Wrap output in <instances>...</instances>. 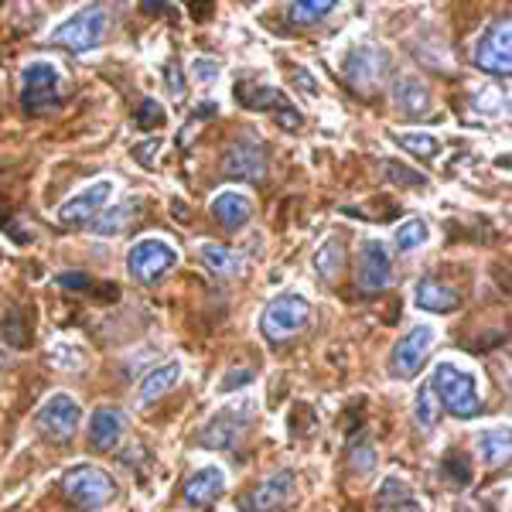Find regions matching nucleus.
I'll use <instances>...</instances> for the list:
<instances>
[{
    "label": "nucleus",
    "mask_w": 512,
    "mask_h": 512,
    "mask_svg": "<svg viewBox=\"0 0 512 512\" xmlns=\"http://www.w3.org/2000/svg\"><path fill=\"white\" fill-rule=\"evenodd\" d=\"M431 390L437 396V403H441V410H448L454 417H475L478 410H482V386H478V376L451 359L434 366Z\"/></svg>",
    "instance_id": "nucleus-1"
},
{
    "label": "nucleus",
    "mask_w": 512,
    "mask_h": 512,
    "mask_svg": "<svg viewBox=\"0 0 512 512\" xmlns=\"http://www.w3.org/2000/svg\"><path fill=\"white\" fill-rule=\"evenodd\" d=\"M69 96V79L55 62L35 59L21 69V106L28 113H48Z\"/></svg>",
    "instance_id": "nucleus-2"
},
{
    "label": "nucleus",
    "mask_w": 512,
    "mask_h": 512,
    "mask_svg": "<svg viewBox=\"0 0 512 512\" xmlns=\"http://www.w3.org/2000/svg\"><path fill=\"white\" fill-rule=\"evenodd\" d=\"M256 424V403L253 400H239L229 407L216 410V417L198 431V444L212 451H236L246 441L250 427Z\"/></svg>",
    "instance_id": "nucleus-3"
},
{
    "label": "nucleus",
    "mask_w": 512,
    "mask_h": 512,
    "mask_svg": "<svg viewBox=\"0 0 512 512\" xmlns=\"http://www.w3.org/2000/svg\"><path fill=\"white\" fill-rule=\"evenodd\" d=\"M311 325V301L301 291H284L263 308L260 315V332L270 342H291Z\"/></svg>",
    "instance_id": "nucleus-4"
},
{
    "label": "nucleus",
    "mask_w": 512,
    "mask_h": 512,
    "mask_svg": "<svg viewBox=\"0 0 512 512\" xmlns=\"http://www.w3.org/2000/svg\"><path fill=\"white\" fill-rule=\"evenodd\" d=\"M62 495L82 512H99L117 495V482L96 465H76L62 475Z\"/></svg>",
    "instance_id": "nucleus-5"
},
{
    "label": "nucleus",
    "mask_w": 512,
    "mask_h": 512,
    "mask_svg": "<svg viewBox=\"0 0 512 512\" xmlns=\"http://www.w3.org/2000/svg\"><path fill=\"white\" fill-rule=\"evenodd\" d=\"M110 35V11L103 4L82 7L72 18H65L59 28L52 31V41L69 52H89V48H99Z\"/></svg>",
    "instance_id": "nucleus-6"
},
{
    "label": "nucleus",
    "mask_w": 512,
    "mask_h": 512,
    "mask_svg": "<svg viewBox=\"0 0 512 512\" xmlns=\"http://www.w3.org/2000/svg\"><path fill=\"white\" fill-rule=\"evenodd\" d=\"M178 267V246L164 236H144L130 246L127 253V274L137 284H158L168 270Z\"/></svg>",
    "instance_id": "nucleus-7"
},
{
    "label": "nucleus",
    "mask_w": 512,
    "mask_h": 512,
    "mask_svg": "<svg viewBox=\"0 0 512 512\" xmlns=\"http://www.w3.org/2000/svg\"><path fill=\"white\" fill-rule=\"evenodd\" d=\"M79 424H82V407H79L76 396H69V393H52L35 414L38 434L55 444L72 441L79 431Z\"/></svg>",
    "instance_id": "nucleus-8"
},
{
    "label": "nucleus",
    "mask_w": 512,
    "mask_h": 512,
    "mask_svg": "<svg viewBox=\"0 0 512 512\" xmlns=\"http://www.w3.org/2000/svg\"><path fill=\"white\" fill-rule=\"evenodd\" d=\"M472 62L489 76H502L506 79L512 72V35H509V18L492 21L489 28L478 35L472 45Z\"/></svg>",
    "instance_id": "nucleus-9"
},
{
    "label": "nucleus",
    "mask_w": 512,
    "mask_h": 512,
    "mask_svg": "<svg viewBox=\"0 0 512 512\" xmlns=\"http://www.w3.org/2000/svg\"><path fill=\"white\" fill-rule=\"evenodd\" d=\"M386 65H390V59H386L383 48L362 41V45H355L352 52L345 55L342 76L355 93H376L379 82H383V76H386Z\"/></svg>",
    "instance_id": "nucleus-10"
},
{
    "label": "nucleus",
    "mask_w": 512,
    "mask_h": 512,
    "mask_svg": "<svg viewBox=\"0 0 512 512\" xmlns=\"http://www.w3.org/2000/svg\"><path fill=\"white\" fill-rule=\"evenodd\" d=\"M434 342H437V328L434 325L410 328V332L393 345V352H390V373L396 379H414L420 369H424V362H427V355H431Z\"/></svg>",
    "instance_id": "nucleus-11"
},
{
    "label": "nucleus",
    "mask_w": 512,
    "mask_h": 512,
    "mask_svg": "<svg viewBox=\"0 0 512 512\" xmlns=\"http://www.w3.org/2000/svg\"><path fill=\"white\" fill-rule=\"evenodd\" d=\"M297 495V475L294 472H274L267 475L260 485H253L250 492L239 495V509L243 512H280L294 502Z\"/></svg>",
    "instance_id": "nucleus-12"
},
{
    "label": "nucleus",
    "mask_w": 512,
    "mask_h": 512,
    "mask_svg": "<svg viewBox=\"0 0 512 512\" xmlns=\"http://www.w3.org/2000/svg\"><path fill=\"white\" fill-rule=\"evenodd\" d=\"M393 284V260H390V246L383 239L369 236L362 239L359 250V287L366 294H379Z\"/></svg>",
    "instance_id": "nucleus-13"
},
{
    "label": "nucleus",
    "mask_w": 512,
    "mask_h": 512,
    "mask_svg": "<svg viewBox=\"0 0 512 512\" xmlns=\"http://www.w3.org/2000/svg\"><path fill=\"white\" fill-rule=\"evenodd\" d=\"M113 192H117L113 178L89 181L86 188H79L76 195L65 198V202L59 205V222H65V226H82V222H89L99 209H103L106 202H110Z\"/></svg>",
    "instance_id": "nucleus-14"
},
{
    "label": "nucleus",
    "mask_w": 512,
    "mask_h": 512,
    "mask_svg": "<svg viewBox=\"0 0 512 512\" xmlns=\"http://www.w3.org/2000/svg\"><path fill=\"white\" fill-rule=\"evenodd\" d=\"M236 96L246 110H277V120L284 123L287 130H297L301 127V113L287 103V96L280 93L277 86H236Z\"/></svg>",
    "instance_id": "nucleus-15"
},
{
    "label": "nucleus",
    "mask_w": 512,
    "mask_h": 512,
    "mask_svg": "<svg viewBox=\"0 0 512 512\" xmlns=\"http://www.w3.org/2000/svg\"><path fill=\"white\" fill-rule=\"evenodd\" d=\"M226 175L243 178V181H263L267 178V151H263L260 140H236L226 151V161H222Z\"/></svg>",
    "instance_id": "nucleus-16"
},
{
    "label": "nucleus",
    "mask_w": 512,
    "mask_h": 512,
    "mask_svg": "<svg viewBox=\"0 0 512 512\" xmlns=\"http://www.w3.org/2000/svg\"><path fill=\"white\" fill-rule=\"evenodd\" d=\"M226 492V472H222L219 465H205L198 468V472L185 482V506L192 509H205L212 506V502L219 499V495Z\"/></svg>",
    "instance_id": "nucleus-17"
},
{
    "label": "nucleus",
    "mask_w": 512,
    "mask_h": 512,
    "mask_svg": "<svg viewBox=\"0 0 512 512\" xmlns=\"http://www.w3.org/2000/svg\"><path fill=\"white\" fill-rule=\"evenodd\" d=\"M127 434V414L117 407H99L89 420V444L93 451H113Z\"/></svg>",
    "instance_id": "nucleus-18"
},
{
    "label": "nucleus",
    "mask_w": 512,
    "mask_h": 512,
    "mask_svg": "<svg viewBox=\"0 0 512 512\" xmlns=\"http://www.w3.org/2000/svg\"><path fill=\"white\" fill-rule=\"evenodd\" d=\"M393 103L403 117L410 120H424L431 117V89L424 86L417 76H400L393 86Z\"/></svg>",
    "instance_id": "nucleus-19"
},
{
    "label": "nucleus",
    "mask_w": 512,
    "mask_h": 512,
    "mask_svg": "<svg viewBox=\"0 0 512 512\" xmlns=\"http://www.w3.org/2000/svg\"><path fill=\"white\" fill-rule=\"evenodd\" d=\"M209 212H212V219H216L222 229H233V233H236V229H243L246 222L253 219V202L243 192L226 188V192H219L216 198H212Z\"/></svg>",
    "instance_id": "nucleus-20"
},
{
    "label": "nucleus",
    "mask_w": 512,
    "mask_h": 512,
    "mask_svg": "<svg viewBox=\"0 0 512 512\" xmlns=\"http://www.w3.org/2000/svg\"><path fill=\"white\" fill-rule=\"evenodd\" d=\"M376 512H424V506H420L417 492L410 489L407 478L390 475L376 492Z\"/></svg>",
    "instance_id": "nucleus-21"
},
{
    "label": "nucleus",
    "mask_w": 512,
    "mask_h": 512,
    "mask_svg": "<svg viewBox=\"0 0 512 512\" xmlns=\"http://www.w3.org/2000/svg\"><path fill=\"white\" fill-rule=\"evenodd\" d=\"M414 301L420 311H431V315H451L454 308L461 304V294L454 287L441 284V280H420L414 287Z\"/></svg>",
    "instance_id": "nucleus-22"
},
{
    "label": "nucleus",
    "mask_w": 512,
    "mask_h": 512,
    "mask_svg": "<svg viewBox=\"0 0 512 512\" xmlns=\"http://www.w3.org/2000/svg\"><path fill=\"white\" fill-rule=\"evenodd\" d=\"M178 379H181V362H164V366L158 369H151L144 379H140V386H137V403L140 407H147V403H154V400H161L164 393H171L178 386Z\"/></svg>",
    "instance_id": "nucleus-23"
},
{
    "label": "nucleus",
    "mask_w": 512,
    "mask_h": 512,
    "mask_svg": "<svg viewBox=\"0 0 512 512\" xmlns=\"http://www.w3.org/2000/svg\"><path fill=\"white\" fill-rule=\"evenodd\" d=\"M390 137L396 140V147L414 154L417 161H434L444 147L441 140H437V134H427V130H393Z\"/></svg>",
    "instance_id": "nucleus-24"
},
{
    "label": "nucleus",
    "mask_w": 512,
    "mask_h": 512,
    "mask_svg": "<svg viewBox=\"0 0 512 512\" xmlns=\"http://www.w3.org/2000/svg\"><path fill=\"white\" fill-rule=\"evenodd\" d=\"M478 451H482L485 465L502 468L509 461V427H489V431L478 434Z\"/></svg>",
    "instance_id": "nucleus-25"
},
{
    "label": "nucleus",
    "mask_w": 512,
    "mask_h": 512,
    "mask_svg": "<svg viewBox=\"0 0 512 512\" xmlns=\"http://www.w3.org/2000/svg\"><path fill=\"white\" fill-rule=\"evenodd\" d=\"M427 243H431V226H427V219H420V216L403 219L400 226H396V233H393V246L400 253H414V250H420V246H427Z\"/></svg>",
    "instance_id": "nucleus-26"
},
{
    "label": "nucleus",
    "mask_w": 512,
    "mask_h": 512,
    "mask_svg": "<svg viewBox=\"0 0 512 512\" xmlns=\"http://www.w3.org/2000/svg\"><path fill=\"white\" fill-rule=\"evenodd\" d=\"M315 270H318V277L321 280H335L338 274H342V267H345V246H342V239L338 236H328L325 243L315 250Z\"/></svg>",
    "instance_id": "nucleus-27"
},
{
    "label": "nucleus",
    "mask_w": 512,
    "mask_h": 512,
    "mask_svg": "<svg viewBox=\"0 0 512 512\" xmlns=\"http://www.w3.org/2000/svg\"><path fill=\"white\" fill-rule=\"evenodd\" d=\"M332 11H335V0H297V4L287 7V21L294 28H308V24L325 21Z\"/></svg>",
    "instance_id": "nucleus-28"
},
{
    "label": "nucleus",
    "mask_w": 512,
    "mask_h": 512,
    "mask_svg": "<svg viewBox=\"0 0 512 512\" xmlns=\"http://www.w3.org/2000/svg\"><path fill=\"white\" fill-rule=\"evenodd\" d=\"M441 403H437V396L431 390V383L420 386L417 390V403H414V424L420 427V431H434L437 420H441Z\"/></svg>",
    "instance_id": "nucleus-29"
},
{
    "label": "nucleus",
    "mask_w": 512,
    "mask_h": 512,
    "mask_svg": "<svg viewBox=\"0 0 512 512\" xmlns=\"http://www.w3.org/2000/svg\"><path fill=\"white\" fill-rule=\"evenodd\" d=\"M198 256H202L205 267H209L212 274H219V277H236L239 263H236L233 250H226V246H219V243H202V246H198Z\"/></svg>",
    "instance_id": "nucleus-30"
},
{
    "label": "nucleus",
    "mask_w": 512,
    "mask_h": 512,
    "mask_svg": "<svg viewBox=\"0 0 512 512\" xmlns=\"http://www.w3.org/2000/svg\"><path fill=\"white\" fill-rule=\"evenodd\" d=\"M130 212H134V202H120L117 209L103 212V219L93 226V233L96 236H120L123 229L130 226Z\"/></svg>",
    "instance_id": "nucleus-31"
},
{
    "label": "nucleus",
    "mask_w": 512,
    "mask_h": 512,
    "mask_svg": "<svg viewBox=\"0 0 512 512\" xmlns=\"http://www.w3.org/2000/svg\"><path fill=\"white\" fill-rule=\"evenodd\" d=\"M444 475L451 478L458 489H465L468 482H472V458H468L465 451H451L444 454Z\"/></svg>",
    "instance_id": "nucleus-32"
},
{
    "label": "nucleus",
    "mask_w": 512,
    "mask_h": 512,
    "mask_svg": "<svg viewBox=\"0 0 512 512\" xmlns=\"http://www.w3.org/2000/svg\"><path fill=\"white\" fill-rule=\"evenodd\" d=\"M386 178H390L393 185H407V188H427V178L420 175V171L407 168V164H400V161H390V164H386Z\"/></svg>",
    "instance_id": "nucleus-33"
},
{
    "label": "nucleus",
    "mask_w": 512,
    "mask_h": 512,
    "mask_svg": "<svg viewBox=\"0 0 512 512\" xmlns=\"http://www.w3.org/2000/svg\"><path fill=\"white\" fill-rule=\"evenodd\" d=\"M0 335H4L11 345H24V342H28V335H24V321H21V311H18V308H7L4 332H0Z\"/></svg>",
    "instance_id": "nucleus-34"
},
{
    "label": "nucleus",
    "mask_w": 512,
    "mask_h": 512,
    "mask_svg": "<svg viewBox=\"0 0 512 512\" xmlns=\"http://www.w3.org/2000/svg\"><path fill=\"white\" fill-rule=\"evenodd\" d=\"M253 379H256V373H253V369H229V373L219 379V390H222V393L243 390V386H250Z\"/></svg>",
    "instance_id": "nucleus-35"
},
{
    "label": "nucleus",
    "mask_w": 512,
    "mask_h": 512,
    "mask_svg": "<svg viewBox=\"0 0 512 512\" xmlns=\"http://www.w3.org/2000/svg\"><path fill=\"white\" fill-rule=\"evenodd\" d=\"M137 123L140 127H158V123H164V110L161 103H154V99H144L137 110Z\"/></svg>",
    "instance_id": "nucleus-36"
},
{
    "label": "nucleus",
    "mask_w": 512,
    "mask_h": 512,
    "mask_svg": "<svg viewBox=\"0 0 512 512\" xmlns=\"http://www.w3.org/2000/svg\"><path fill=\"white\" fill-rule=\"evenodd\" d=\"M373 465H376V451L369 448V444H366V451H362V448H355V451H352V468H355L359 475L373 472Z\"/></svg>",
    "instance_id": "nucleus-37"
},
{
    "label": "nucleus",
    "mask_w": 512,
    "mask_h": 512,
    "mask_svg": "<svg viewBox=\"0 0 512 512\" xmlns=\"http://www.w3.org/2000/svg\"><path fill=\"white\" fill-rule=\"evenodd\" d=\"M59 287H69V291H89V287H93V280H89V274L69 270V274H59Z\"/></svg>",
    "instance_id": "nucleus-38"
},
{
    "label": "nucleus",
    "mask_w": 512,
    "mask_h": 512,
    "mask_svg": "<svg viewBox=\"0 0 512 512\" xmlns=\"http://www.w3.org/2000/svg\"><path fill=\"white\" fill-rule=\"evenodd\" d=\"M192 72H195L198 82H216L219 79V65L212 62V59H195L192 62Z\"/></svg>",
    "instance_id": "nucleus-39"
},
{
    "label": "nucleus",
    "mask_w": 512,
    "mask_h": 512,
    "mask_svg": "<svg viewBox=\"0 0 512 512\" xmlns=\"http://www.w3.org/2000/svg\"><path fill=\"white\" fill-rule=\"evenodd\" d=\"M168 82H171V96H175V99H181V96H185V79H181V65L178 62H171L168 65Z\"/></svg>",
    "instance_id": "nucleus-40"
},
{
    "label": "nucleus",
    "mask_w": 512,
    "mask_h": 512,
    "mask_svg": "<svg viewBox=\"0 0 512 512\" xmlns=\"http://www.w3.org/2000/svg\"><path fill=\"white\" fill-rule=\"evenodd\" d=\"M294 79L301 82V93H308V96H318V82H315V76H311V72H304V69H294Z\"/></svg>",
    "instance_id": "nucleus-41"
},
{
    "label": "nucleus",
    "mask_w": 512,
    "mask_h": 512,
    "mask_svg": "<svg viewBox=\"0 0 512 512\" xmlns=\"http://www.w3.org/2000/svg\"><path fill=\"white\" fill-rule=\"evenodd\" d=\"M458 512H492V509H482L475 499H465V502H461V506H458Z\"/></svg>",
    "instance_id": "nucleus-42"
}]
</instances>
